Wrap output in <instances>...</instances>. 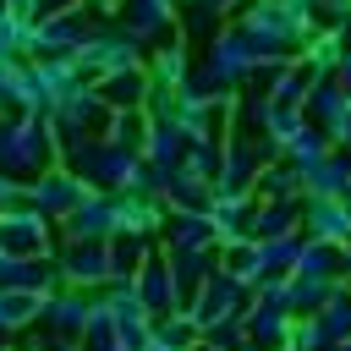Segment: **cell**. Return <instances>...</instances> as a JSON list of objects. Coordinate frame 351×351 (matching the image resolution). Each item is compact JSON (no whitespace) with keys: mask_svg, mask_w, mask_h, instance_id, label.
Masks as SVG:
<instances>
[{"mask_svg":"<svg viewBox=\"0 0 351 351\" xmlns=\"http://www.w3.org/2000/svg\"><path fill=\"white\" fill-rule=\"evenodd\" d=\"M49 165H60V137H55L49 115L0 110V181L27 186V181L44 176Z\"/></svg>","mask_w":351,"mask_h":351,"instance_id":"cell-1","label":"cell"},{"mask_svg":"<svg viewBox=\"0 0 351 351\" xmlns=\"http://www.w3.org/2000/svg\"><path fill=\"white\" fill-rule=\"evenodd\" d=\"M60 165L71 176H82L88 192H126V186L143 181V154L115 148L110 137H82V143L60 148Z\"/></svg>","mask_w":351,"mask_h":351,"instance_id":"cell-2","label":"cell"},{"mask_svg":"<svg viewBox=\"0 0 351 351\" xmlns=\"http://www.w3.org/2000/svg\"><path fill=\"white\" fill-rule=\"evenodd\" d=\"M143 60H148V44L137 33H126L121 22H93L88 38L77 44V55H71L82 82H99V77H110L121 66H143Z\"/></svg>","mask_w":351,"mask_h":351,"instance_id":"cell-3","label":"cell"},{"mask_svg":"<svg viewBox=\"0 0 351 351\" xmlns=\"http://www.w3.org/2000/svg\"><path fill=\"white\" fill-rule=\"evenodd\" d=\"M252 66H258L252 38H247L236 22H219V33L208 38V55H203V66H197V82H203L208 93H241L247 77H252Z\"/></svg>","mask_w":351,"mask_h":351,"instance_id":"cell-4","label":"cell"},{"mask_svg":"<svg viewBox=\"0 0 351 351\" xmlns=\"http://www.w3.org/2000/svg\"><path fill=\"white\" fill-rule=\"evenodd\" d=\"M110 104L99 99V88L93 82H77L55 110H49V126H55V137H60V148H71V143H82V137H104L110 132Z\"/></svg>","mask_w":351,"mask_h":351,"instance_id":"cell-5","label":"cell"},{"mask_svg":"<svg viewBox=\"0 0 351 351\" xmlns=\"http://www.w3.org/2000/svg\"><path fill=\"white\" fill-rule=\"evenodd\" d=\"M88 27H93V16L82 11V5H71V11H55V16H33V27H27V60H44V55H77V44L88 38Z\"/></svg>","mask_w":351,"mask_h":351,"instance_id":"cell-6","label":"cell"},{"mask_svg":"<svg viewBox=\"0 0 351 351\" xmlns=\"http://www.w3.org/2000/svg\"><path fill=\"white\" fill-rule=\"evenodd\" d=\"M247 296H252V285H247V280H236V274H225V269L214 263V274H208V280L197 285V296L186 302V313H192V324H197V329H208V324L241 318Z\"/></svg>","mask_w":351,"mask_h":351,"instance_id":"cell-7","label":"cell"},{"mask_svg":"<svg viewBox=\"0 0 351 351\" xmlns=\"http://www.w3.org/2000/svg\"><path fill=\"white\" fill-rule=\"evenodd\" d=\"M55 263H60V285H77V291H104L115 274H110V247L104 241H55Z\"/></svg>","mask_w":351,"mask_h":351,"instance_id":"cell-8","label":"cell"},{"mask_svg":"<svg viewBox=\"0 0 351 351\" xmlns=\"http://www.w3.org/2000/svg\"><path fill=\"white\" fill-rule=\"evenodd\" d=\"M55 241H60V230L38 214V208H5L0 214V252H11V258H44V252H55Z\"/></svg>","mask_w":351,"mask_h":351,"instance_id":"cell-9","label":"cell"},{"mask_svg":"<svg viewBox=\"0 0 351 351\" xmlns=\"http://www.w3.org/2000/svg\"><path fill=\"white\" fill-rule=\"evenodd\" d=\"M82 197H88V181H82V176H71L66 165H49L44 176H33V181H27V208H38L49 225H60Z\"/></svg>","mask_w":351,"mask_h":351,"instance_id":"cell-10","label":"cell"},{"mask_svg":"<svg viewBox=\"0 0 351 351\" xmlns=\"http://www.w3.org/2000/svg\"><path fill=\"white\" fill-rule=\"evenodd\" d=\"M132 285H137V302L148 307V318L186 313V307H181V291H176V274H170V258H165V247H154V252L143 258V269L132 274Z\"/></svg>","mask_w":351,"mask_h":351,"instance_id":"cell-11","label":"cell"},{"mask_svg":"<svg viewBox=\"0 0 351 351\" xmlns=\"http://www.w3.org/2000/svg\"><path fill=\"white\" fill-rule=\"evenodd\" d=\"M93 296H99V291L55 285V291L44 296V307H38V329H49V335H66V340H77V335H82V324H88V307H93Z\"/></svg>","mask_w":351,"mask_h":351,"instance_id":"cell-12","label":"cell"},{"mask_svg":"<svg viewBox=\"0 0 351 351\" xmlns=\"http://www.w3.org/2000/svg\"><path fill=\"white\" fill-rule=\"evenodd\" d=\"M55 230L66 241H104V236H115V192H88Z\"/></svg>","mask_w":351,"mask_h":351,"instance_id":"cell-13","label":"cell"},{"mask_svg":"<svg viewBox=\"0 0 351 351\" xmlns=\"http://www.w3.org/2000/svg\"><path fill=\"white\" fill-rule=\"evenodd\" d=\"M159 247H197V252H214V247H219V230H214L208 208H165V219H159Z\"/></svg>","mask_w":351,"mask_h":351,"instance_id":"cell-14","label":"cell"},{"mask_svg":"<svg viewBox=\"0 0 351 351\" xmlns=\"http://www.w3.org/2000/svg\"><path fill=\"white\" fill-rule=\"evenodd\" d=\"M148 66H121V71H110V77H99L93 88H99V99L110 104V110H143V99H148Z\"/></svg>","mask_w":351,"mask_h":351,"instance_id":"cell-15","label":"cell"},{"mask_svg":"<svg viewBox=\"0 0 351 351\" xmlns=\"http://www.w3.org/2000/svg\"><path fill=\"white\" fill-rule=\"evenodd\" d=\"M104 247H110V274L132 280L143 269V258L159 247V236H148V230H115V236H104Z\"/></svg>","mask_w":351,"mask_h":351,"instance_id":"cell-16","label":"cell"},{"mask_svg":"<svg viewBox=\"0 0 351 351\" xmlns=\"http://www.w3.org/2000/svg\"><path fill=\"white\" fill-rule=\"evenodd\" d=\"M165 258H170V274H176V291H181V307L197 296V285L214 274V252H197V247H165Z\"/></svg>","mask_w":351,"mask_h":351,"instance_id":"cell-17","label":"cell"},{"mask_svg":"<svg viewBox=\"0 0 351 351\" xmlns=\"http://www.w3.org/2000/svg\"><path fill=\"white\" fill-rule=\"evenodd\" d=\"M346 110H351V99H346V88H340L329 71H324V77L307 88V99H302V115H307L313 126H324V132H329V126H335Z\"/></svg>","mask_w":351,"mask_h":351,"instance_id":"cell-18","label":"cell"},{"mask_svg":"<svg viewBox=\"0 0 351 351\" xmlns=\"http://www.w3.org/2000/svg\"><path fill=\"white\" fill-rule=\"evenodd\" d=\"M159 197H165V208H208V203H214V181H203V176H192L186 165H176V170H165Z\"/></svg>","mask_w":351,"mask_h":351,"instance_id":"cell-19","label":"cell"},{"mask_svg":"<svg viewBox=\"0 0 351 351\" xmlns=\"http://www.w3.org/2000/svg\"><path fill=\"white\" fill-rule=\"evenodd\" d=\"M181 154H186V132L176 121H154L148 126V143H143V165L148 170H176Z\"/></svg>","mask_w":351,"mask_h":351,"instance_id":"cell-20","label":"cell"},{"mask_svg":"<svg viewBox=\"0 0 351 351\" xmlns=\"http://www.w3.org/2000/svg\"><path fill=\"white\" fill-rule=\"evenodd\" d=\"M302 230V197H285V203H258L252 208V241H269V236H296Z\"/></svg>","mask_w":351,"mask_h":351,"instance_id":"cell-21","label":"cell"},{"mask_svg":"<svg viewBox=\"0 0 351 351\" xmlns=\"http://www.w3.org/2000/svg\"><path fill=\"white\" fill-rule=\"evenodd\" d=\"M252 197H258V203H285V197H307V192H302V170H296V165H285V159L263 165V170H258V181H252Z\"/></svg>","mask_w":351,"mask_h":351,"instance_id":"cell-22","label":"cell"},{"mask_svg":"<svg viewBox=\"0 0 351 351\" xmlns=\"http://www.w3.org/2000/svg\"><path fill=\"white\" fill-rule=\"evenodd\" d=\"M280 291H285V313H291V318H307V313L324 307V296L335 291V280H318V274H285Z\"/></svg>","mask_w":351,"mask_h":351,"instance_id":"cell-23","label":"cell"},{"mask_svg":"<svg viewBox=\"0 0 351 351\" xmlns=\"http://www.w3.org/2000/svg\"><path fill=\"white\" fill-rule=\"evenodd\" d=\"M296 247H302V230L296 236H269V241H258V280H285L291 269H296ZM252 280V285H258Z\"/></svg>","mask_w":351,"mask_h":351,"instance_id":"cell-24","label":"cell"},{"mask_svg":"<svg viewBox=\"0 0 351 351\" xmlns=\"http://www.w3.org/2000/svg\"><path fill=\"white\" fill-rule=\"evenodd\" d=\"M291 274L340 280V241H318V236H302V247H296V269H291Z\"/></svg>","mask_w":351,"mask_h":351,"instance_id":"cell-25","label":"cell"},{"mask_svg":"<svg viewBox=\"0 0 351 351\" xmlns=\"http://www.w3.org/2000/svg\"><path fill=\"white\" fill-rule=\"evenodd\" d=\"M77 351H121V329H115V318H110L104 296H93L88 324H82V335H77Z\"/></svg>","mask_w":351,"mask_h":351,"instance_id":"cell-26","label":"cell"},{"mask_svg":"<svg viewBox=\"0 0 351 351\" xmlns=\"http://www.w3.org/2000/svg\"><path fill=\"white\" fill-rule=\"evenodd\" d=\"M329 148H335V143H329V132L307 121V126H302V132H296V137L280 148V159H285V165H296V170H307V165H318Z\"/></svg>","mask_w":351,"mask_h":351,"instance_id":"cell-27","label":"cell"},{"mask_svg":"<svg viewBox=\"0 0 351 351\" xmlns=\"http://www.w3.org/2000/svg\"><path fill=\"white\" fill-rule=\"evenodd\" d=\"M197 324H192V313H165V318H154L148 324V340H159L165 351H192L197 346Z\"/></svg>","mask_w":351,"mask_h":351,"instance_id":"cell-28","label":"cell"},{"mask_svg":"<svg viewBox=\"0 0 351 351\" xmlns=\"http://www.w3.org/2000/svg\"><path fill=\"white\" fill-rule=\"evenodd\" d=\"M38 307H44L38 291H0V324H5L11 335H27V329L38 324Z\"/></svg>","mask_w":351,"mask_h":351,"instance_id":"cell-29","label":"cell"},{"mask_svg":"<svg viewBox=\"0 0 351 351\" xmlns=\"http://www.w3.org/2000/svg\"><path fill=\"white\" fill-rule=\"evenodd\" d=\"M313 318H318V324H324V335L340 346V340L351 335V285H346V280H335V291L324 296V307H318Z\"/></svg>","mask_w":351,"mask_h":351,"instance_id":"cell-30","label":"cell"},{"mask_svg":"<svg viewBox=\"0 0 351 351\" xmlns=\"http://www.w3.org/2000/svg\"><path fill=\"white\" fill-rule=\"evenodd\" d=\"M148 126H154V115H148V110H115L104 137H110L115 148H132V154H143V143H148Z\"/></svg>","mask_w":351,"mask_h":351,"instance_id":"cell-31","label":"cell"},{"mask_svg":"<svg viewBox=\"0 0 351 351\" xmlns=\"http://www.w3.org/2000/svg\"><path fill=\"white\" fill-rule=\"evenodd\" d=\"M280 351H335V340L324 335V324L307 313V318H291V329H285V346Z\"/></svg>","mask_w":351,"mask_h":351,"instance_id":"cell-32","label":"cell"},{"mask_svg":"<svg viewBox=\"0 0 351 351\" xmlns=\"http://www.w3.org/2000/svg\"><path fill=\"white\" fill-rule=\"evenodd\" d=\"M0 110H27V55L0 60Z\"/></svg>","mask_w":351,"mask_h":351,"instance_id":"cell-33","label":"cell"},{"mask_svg":"<svg viewBox=\"0 0 351 351\" xmlns=\"http://www.w3.org/2000/svg\"><path fill=\"white\" fill-rule=\"evenodd\" d=\"M27 16H11V11H0V60H22L27 55Z\"/></svg>","mask_w":351,"mask_h":351,"instance_id":"cell-34","label":"cell"},{"mask_svg":"<svg viewBox=\"0 0 351 351\" xmlns=\"http://www.w3.org/2000/svg\"><path fill=\"white\" fill-rule=\"evenodd\" d=\"M329 143H335V148H351V110H346V115L329 126Z\"/></svg>","mask_w":351,"mask_h":351,"instance_id":"cell-35","label":"cell"},{"mask_svg":"<svg viewBox=\"0 0 351 351\" xmlns=\"http://www.w3.org/2000/svg\"><path fill=\"white\" fill-rule=\"evenodd\" d=\"M329 77H335V82L346 88V99H351V55H346V49H340V60H335V71H329Z\"/></svg>","mask_w":351,"mask_h":351,"instance_id":"cell-36","label":"cell"},{"mask_svg":"<svg viewBox=\"0 0 351 351\" xmlns=\"http://www.w3.org/2000/svg\"><path fill=\"white\" fill-rule=\"evenodd\" d=\"M5 11H11V16H27V22H33V16H38V0H5Z\"/></svg>","mask_w":351,"mask_h":351,"instance_id":"cell-37","label":"cell"},{"mask_svg":"<svg viewBox=\"0 0 351 351\" xmlns=\"http://www.w3.org/2000/svg\"><path fill=\"white\" fill-rule=\"evenodd\" d=\"M71 5H82V0H38V16H55V11H71Z\"/></svg>","mask_w":351,"mask_h":351,"instance_id":"cell-38","label":"cell"},{"mask_svg":"<svg viewBox=\"0 0 351 351\" xmlns=\"http://www.w3.org/2000/svg\"><path fill=\"white\" fill-rule=\"evenodd\" d=\"M0 351H16V335H11L5 324H0Z\"/></svg>","mask_w":351,"mask_h":351,"instance_id":"cell-39","label":"cell"},{"mask_svg":"<svg viewBox=\"0 0 351 351\" xmlns=\"http://www.w3.org/2000/svg\"><path fill=\"white\" fill-rule=\"evenodd\" d=\"M192 351H219V346H214V340H203V335H197V346H192Z\"/></svg>","mask_w":351,"mask_h":351,"instance_id":"cell-40","label":"cell"},{"mask_svg":"<svg viewBox=\"0 0 351 351\" xmlns=\"http://www.w3.org/2000/svg\"><path fill=\"white\" fill-rule=\"evenodd\" d=\"M0 11H5V0H0Z\"/></svg>","mask_w":351,"mask_h":351,"instance_id":"cell-41","label":"cell"}]
</instances>
